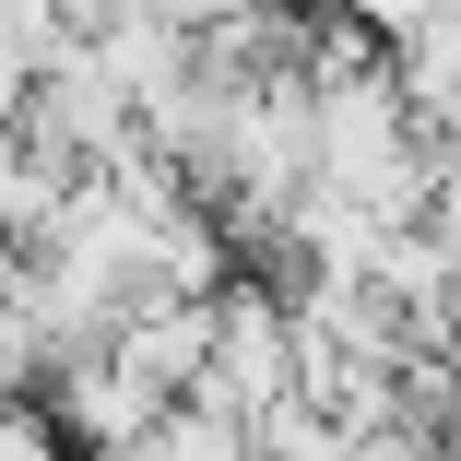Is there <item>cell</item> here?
Segmentation results:
<instances>
[{
	"mask_svg": "<svg viewBox=\"0 0 461 461\" xmlns=\"http://www.w3.org/2000/svg\"><path fill=\"white\" fill-rule=\"evenodd\" d=\"M202 402L237 414V426L308 402V343H296V296H285V285L249 272V285L213 296V379H202Z\"/></svg>",
	"mask_w": 461,
	"mask_h": 461,
	"instance_id": "6da1fadb",
	"label": "cell"
},
{
	"mask_svg": "<svg viewBox=\"0 0 461 461\" xmlns=\"http://www.w3.org/2000/svg\"><path fill=\"white\" fill-rule=\"evenodd\" d=\"M107 355L131 366L154 402H202V379H213V296H142L107 331Z\"/></svg>",
	"mask_w": 461,
	"mask_h": 461,
	"instance_id": "7a4b0ae2",
	"label": "cell"
},
{
	"mask_svg": "<svg viewBox=\"0 0 461 461\" xmlns=\"http://www.w3.org/2000/svg\"><path fill=\"white\" fill-rule=\"evenodd\" d=\"M48 414L71 426V449H83V461H107V449L154 438V426H166L177 402H154V391L131 379V366H119V355H71L59 379H48Z\"/></svg>",
	"mask_w": 461,
	"mask_h": 461,
	"instance_id": "3957f363",
	"label": "cell"
},
{
	"mask_svg": "<svg viewBox=\"0 0 461 461\" xmlns=\"http://www.w3.org/2000/svg\"><path fill=\"white\" fill-rule=\"evenodd\" d=\"M0 461H71V426L48 414V391H24L13 414H0Z\"/></svg>",
	"mask_w": 461,
	"mask_h": 461,
	"instance_id": "277c9868",
	"label": "cell"
},
{
	"mask_svg": "<svg viewBox=\"0 0 461 461\" xmlns=\"http://www.w3.org/2000/svg\"><path fill=\"white\" fill-rule=\"evenodd\" d=\"M343 13H355L366 36H379V48H414V36L438 24V0H343Z\"/></svg>",
	"mask_w": 461,
	"mask_h": 461,
	"instance_id": "5b68a950",
	"label": "cell"
},
{
	"mask_svg": "<svg viewBox=\"0 0 461 461\" xmlns=\"http://www.w3.org/2000/svg\"><path fill=\"white\" fill-rule=\"evenodd\" d=\"M154 13H177L190 36H213V24H249V13H272V0H154Z\"/></svg>",
	"mask_w": 461,
	"mask_h": 461,
	"instance_id": "8992f818",
	"label": "cell"
},
{
	"mask_svg": "<svg viewBox=\"0 0 461 461\" xmlns=\"http://www.w3.org/2000/svg\"><path fill=\"white\" fill-rule=\"evenodd\" d=\"M449 366H461V331H449Z\"/></svg>",
	"mask_w": 461,
	"mask_h": 461,
	"instance_id": "52a82bcc",
	"label": "cell"
},
{
	"mask_svg": "<svg viewBox=\"0 0 461 461\" xmlns=\"http://www.w3.org/2000/svg\"><path fill=\"white\" fill-rule=\"evenodd\" d=\"M449 449H461V426H449Z\"/></svg>",
	"mask_w": 461,
	"mask_h": 461,
	"instance_id": "ba28073f",
	"label": "cell"
}]
</instances>
